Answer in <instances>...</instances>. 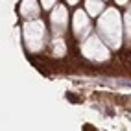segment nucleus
<instances>
[{
  "mask_svg": "<svg viewBox=\"0 0 131 131\" xmlns=\"http://www.w3.org/2000/svg\"><path fill=\"white\" fill-rule=\"evenodd\" d=\"M68 100H70V102H80V96H76V94H68Z\"/></svg>",
  "mask_w": 131,
  "mask_h": 131,
  "instance_id": "f257e3e1",
  "label": "nucleus"
}]
</instances>
